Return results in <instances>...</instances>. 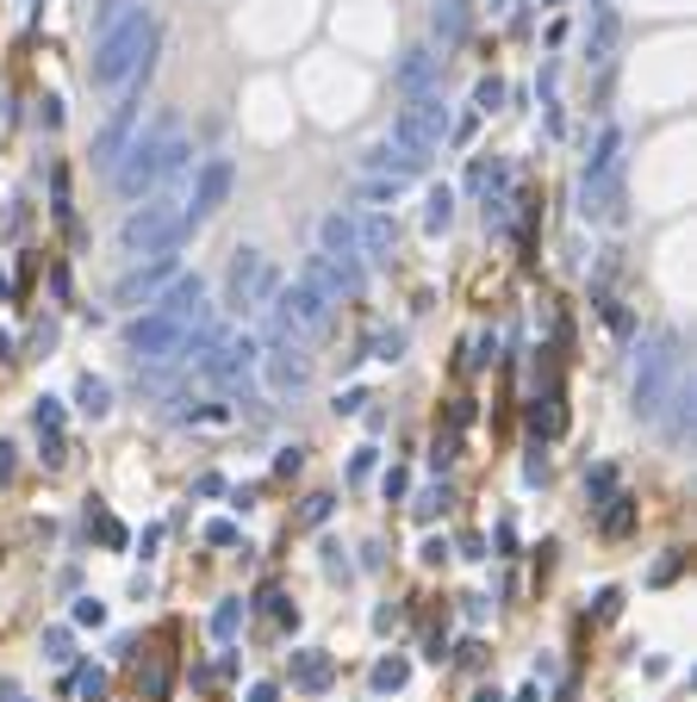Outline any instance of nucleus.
I'll return each instance as SVG.
<instances>
[{
  "label": "nucleus",
  "mask_w": 697,
  "mask_h": 702,
  "mask_svg": "<svg viewBox=\"0 0 697 702\" xmlns=\"http://www.w3.org/2000/svg\"><path fill=\"white\" fill-rule=\"evenodd\" d=\"M188 329H193V324H181V317L143 312L138 324L125 329V348H131L138 360H181V355H188Z\"/></svg>",
  "instance_id": "nucleus-7"
},
{
  "label": "nucleus",
  "mask_w": 697,
  "mask_h": 702,
  "mask_svg": "<svg viewBox=\"0 0 697 702\" xmlns=\"http://www.w3.org/2000/svg\"><path fill=\"white\" fill-rule=\"evenodd\" d=\"M405 355V329H381L374 336V360H398Z\"/></svg>",
  "instance_id": "nucleus-26"
},
{
  "label": "nucleus",
  "mask_w": 697,
  "mask_h": 702,
  "mask_svg": "<svg viewBox=\"0 0 697 702\" xmlns=\"http://www.w3.org/2000/svg\"><path fill=\"white\" fill-rule=\"evenodd\" d=\"M75 405L88 410V417H107V410H112V386H107V379H94V374H81V386H75Z\"/></svg>",
  "instance_id": "nucleus-19"
},
{
  "label": "nucleus",
  "mask_w": 697,
  "mask_h": 702,
  "mask_svg": "<svg viewBox=\"0 0 697 702\" xmlns=\"http://www.w3.org/2000/svg\"><path fill=\"white\" fill-rule=\"evenodd\" d=\"M150 44H156V26H150V13L138 7L125 26H112L94 44V81L100 88H119L131 69H150Z\"/></svg>",
  "instance_id": "nucleus-2"
},
{
  "label": "nucleus",
  "mask_w": 697,
  "mask_h": 702,
  "mask_svg": "<svg viewBox=\"0 0 697 702\" xmlns=\"http://www.w3.org/2000/svg\"><path fill=\"white\" fill-rule=\"evenodd\" d=\"M679 566H685V553H666V560L654 566L648 578H654V584H673V578H679Z\"/></svg>",
  "instance_id": "nucleus-31"
},
{
  "label": "nucleus",
  "mask_w": 697,
  "mask_h": 702,
  "mask_svg": "<svg viewBox=\"0 0 697 702\" xmlns=\"http://www.w3.org/2000/svg\"><path fill=\"white\" fill-rule=\"evenodd\" d=\"M269 317H274V324H286L293 336H317V329L331 324V298L312 293L305 281H293V286H281V293H274Z\"/></svg>",
  "instance_id": "nucleus-9"
},
{
  "label": "nucleus",
  "mask_w": 697,
  "mask_h": 702,
  "mask_svg": "<svg viewBox=\"0 0 697 702\" xmlns=\"http://www.w3.org/2000/svg\"><path fill=\"white\" fill-rule=\"evenodd\" d=\"M75 690H81L88 702H100V696H107V678H100V671H81V678H75Z\"/></svg>",
  "instance_id": "nucleus-30"
},
{
  "label": "nucleus",
  "mask_w": 697,
  "mask_h": 702,
  "mask_svg": "<svg viewBox=\"0 0 697 702\" xmlns=\"http://www.w3.org/2000/svg\"><path fill=\"white\" fill-rule=\"evenodd\" d=\"M75 622H94L100 628V622H107V609H100L94 597H81V603H75Z\"/></svg>",
  "instance_id": "nucleus-34"
},
{
  "label": "nucleus",
  "mask_w": 697,
  "mask_h": 702,
  "mask_svg": "<svg viewBox=\"0 0 697 702\" xmlns=\"http://www.w3.org/2000/svg\"><path fill=\"white\" fill-rule=\"evenodd\" d=\"M131 13H138V7H131V0H107V7H100V13H94V32L100 38H107L112 32V26H125V19Z\"/></svg>",
  "instance_id": "nucleus-23"
},
{
  "label": "nucleus",
  "mask_w": 697,
  "mask_h": 702,
  "mask_svg": "<svg viewBox=\"0 0 697 702\" xmlns=\"http://www.w3.org/2000/svg\"><path fill=\"white\" fill-rule=\"evenodd\" d=\"M250 702H274V684H255V690H250Z\"/></svg>",
  "instance_id": "nucleus-37"
},
{
  "label": "nucleus",
  "mask_w": 697,
  "mask_h": 702,
  "mask_svg": "<svg viewBox=\"0 0 697 702\" xmlns=\"http://www.w3.org/2000/svg\"><path fill=\"white\" fill-rule=\"evenodd\" d=\"M174 169H188V143L174 138V131H156V138H138L125 156H119L112 181H119L125 200H143V193H156Z\"/></svg>",
  "instance_id": "nucleus-1"
},
{
  "label": "nucleus",
  "mask_w": 697,
  "mask_h": 702,
  "mask_svg": "<svg viewBox=\"0 0 697 702\" xmlns=\"http://www.w3.org/2000/svg\"><path fill=\"white\" fill-rule=\"evenodd\" d=\"M44 653L57 659V665H63V659H69V634H63V628H50V634H44Z\"/></svg>",
  "instance_id": "nucleus-33"
},
{
  "label": "nucleus",
  "mask_w": 697,
  "mask_h": 702,
  "mask_svg": "<svg viewBox=\"0 0 697 702\" xmlns=\"http://www.w3.org/2000/svg\"><path fill=\"white\" fill-rule=\"evenodd\" d=\"M405 678H412V665H405V659H381V665H374V690H405Z\"/></svg>",
  "instance_id": "nucleus-21"
},
{
  "label": "nucleus",
  "mask_w": 697,
  "mask_h": 702,
  "mask_svg": "<svg viewBox=\"0 0 697 702\" xmlns=\"http://www.w3.org/2000/svg\"><path fill=\"white\" fill-rule=\"evenodd\" d=\"M498 106H505V81L492 75V81H479V88H474V112H498Z\"/></svg>",
  "instance_id": "nucleus-25"
},
{
  "label": "nucleus",
  "mask_w": 697,
  "mask_h": 702,
  "mask_svg": "<svg viewBox=\"0 0 697 702\" xmlns=\"http://www.w3.org/2000/svg\"><path fill=\"white\" fill-rule=\"evenodd\" d=\"M629 529V498H617V510L604 516V535H623Z\"/></svg>",
  "instance_id": "nucleus-32"
},
{
  "label": "nucleus",
  "mask_w": 697,
  "mask_h": 702,
  "mask_svg": "<svg viewBox=\"0 0 697 702\" xmlns=\"http://www.w3.org/2000/svg\"><path fill=\"white\" fill-rule=\"evenodd\" d=\"M679 379H685V367H679V343L673 336H648L635 348V410L642 417H660Z\"/></svg>",
  "instance_id": "nucleus-4"
},
{
  "label": "nucleus",
  "mask_w": 697,
  "mask_h": 702,
  "mask_svg": "<svg viewBox=\"0 0 697 702\" xmlns=\"http://www.w3.org/2000/svg\"><path fill=\"white\" fill-rule=\"evenodd\" d=\"M448 218H455V193L436 187L430 193V212H424V231H448Z\"/></svg>",
  "instance_id": "nucleus-20"
},
{
  "label": "nucleus",
  "mask_w": 697,
  "mask_h": 702,
  "mask_svg": "<svg viewBox=\"0 0 697 702\" xmlns=\"http://www.w3.org/2000/svg\"><path fill=\"white\" fill-rule=\"evenodd\" d=\"M131 125H138V100L112 106V119L94 131V162H100V169H119V156L131 150Z\"/></svg>",
  "instance_id": "nucleus-12"
},
{
  "label": "nucleus",
  "mask_w": 697,
  "mask_h": 702,
  "mask_svg": "<svg viewBox=\"0 0 697 702\" xmlns=\"http://www.w3.org/2000/svg\"><path fill=\"white\" fill-rule=\"evenodd\" d=\"M579 200H586V205H579L586 218H617V205H623V131L617 125L598 131V150L586 156Z\"/></svg>",
  "instance_id": "nucleus-3"
},
{
  "label": "nucleus",
  "mask_w": 697,
  "mask_h": 702,
  "mask_svg": "<svg viewBox=\"0 0 697 702\" xmlns=\"http://www.w3.org/2000/svg\"><path fill=\"white\" fill-rule=\"evenodd\" d=\"M293 684H300V690H324V684H331V653L305 647V653H300V665H293Z\"/></svg>",
  "instance_id": "nucleus-18"
},
{
  "label": "nucleus",
  "mask_w": 697,
  "mask_h": 702,
  "mask_svg": "<svg viewBox=\"0 0 697 702\" xmlns=\"http://www.w3.org/2000/svg\"><path fill=\"white\" fill-rule=\"evenodd\" d=\"M610 44H617V13L604 7V13H598V32H592V63H604V57H610Z\"/></svg>",
  "instance_id": "nucleus-22"
},
{
  "label": "nucleus",
  "mask_w": 697,
  "mask_h": 702,
  "mask_svg": "<svg viewBox=\"0 0 697 702\" xmlns=\"http://www.w3.org/2000/svg\"><path fill=\"white\" fill-rule=\"evenodd\" d=\"M324 516H331V498H324V491H317V498H305V510H300V522H305V529H317Z\"/></svg>",
  "instance_id": "nucleus-29"
},
{
  "label": "nucleus",
  "mask_w": 697,
  "mask_h": 702,
  "mask_svg": "<svg viewBox=\"0 0 697 702\" xmlns=\"http://www.w3.org/2000/svg\"><path fill=\"white\" fill-rule=\"evenodd\" d=\"M430 26H436V38H443V44H461V38H467V26H474V7H467V0H443Z\"/></svg>",
  "instance_id": "nucleus-17"
},
{
  "label": "nucleus",
  "mask_w": 697,
  "mask_h": 702,
  "mask_svg": "<svg viewBox=\"0 0 697 702\" xmlns=\"http://www.w3.org/2000/svg\"><path fill=\"white\" fill-rule=\"evenodd\" d=\"M212 628H219V634H231V628H238V603H224L219 615H212Z\"/></svg>",
  "instance_id": "nucleus-36"
},
{
  "label": "nucleus",
  "mask_w": 697,
  "mask_h": 702,
  "mask_svg": "<svg viewBox=\"0 0 697 702\" xmlns=\"http://www.w3.org/2000/svg\"><path fill=\"white\" fill-rule=\"evenodd\" d=\"M206 541H212V547H238V529H231V522H212Z\"/></svg>",
  "instance_id": "nucleus-35"
},
{
  "label": "nucleus",
  "mask_w": 697,
  "mask_h": 702,
  "mask_svg": "<svg viewBox=\"0 0 697 702\" xmlns=\"http://www.w3.org/2000/svg\"><path fill=\"white\" fill-rule=\"evenodd\" d=\"M32 423H38V429H50V436H57V429H63V405H57V398H38Z\"/></svg>",
  "instance_id": "nucleus-27"
},
{
  "label": "nucleus",
  "mask_w": 697,
  "mask_h": 702,
  "mask_svg": "<svg viewBox=\"0 0 697 702\" xmlns=\"http://www.w3.org/2000/svg\"><path fill=\"white\" fill-rule=\"evenodd\" d=\"M443 503H448V485H430L424 498H417V516H424V522H430V516L443 510Z\"/></svg>",
  "instance_id": "nucleus-28"
},
{
  "label": "nucleus",
  "mask_w": 697,
  "mask_h": 702,
  "mask_svg": "<svg viewBox=\"0 0 697 702\" xmlns=\"http://www.w3.org/2000/svg\"><path fill=\"white\" fill-rule=\"evenodd\" d=\"M269 386L274 391H300L305 379H312V355H305L300 343H269Z\"/></svg>",
  "instance_id": "nucleus-13"
},
{
  "label": "nucleus",
  "mask_w": 697,
  "mask_h": 702,
  "mask_svg": "<svg viewBox=\"0 0 697 702\" xmlns=\"http://www.w3.org/2000/svg\"><path fill=\"white\" fill-rule=\"evenodd\" d=\"M317 243H324L317 255H331V262H362L355 255V218H343V212H331V218L317 224Z\"/></svg>",
  "instance_id": "nucleus-16"
},
{
  "label": "nucleus",
  "mask_w": 697,
  "mask_h": 702,
  "mask_svg": "<svg viewBox=\"0 0 697 702\" xmlns=\"http://www.w3.org/2000/svg\"><path fill=\"white\" fill-rule=\"evenodd\" d=\"M393 88H398L405 100L436 94V50H430V44L405 50V57H398V69H393Z\"/></svg>",
  "instance_id": "nucleus-14"
},
{
  "label": "nucleus",
  "mask_w": 697,
  "mask_h": 702,
  "mask_svg": "<svg viewBox=\"0 0 697 702\" xmlns=\"http://www.w3.org/2000/svg\"><path fill=\"white\" fill-rule=\"evenodd\" d=\"M231 187H238V169H231V156H206L200 162V174H193V193H188V212H181V224H206L212 212H219L224 200H231Z\"/></svg>",
  "instance_id": "nucleus-8"
},
{
  "label": "nucleus",
  "mask_w": 697,
  "mask_h": 702,
  "mask_svg": "<svg viewBox=\"0 0 697 702\" xmlns=\"http://www.w3.org/2000/svg\"><path fill=\"white\" fill-rule=\"evenodd\" d=\"M169 281H174V250H162V255H150V262L131 267L125 281L112 286V298H119V305H138V298H156Z\"/></svg>",
  "instance_id": "nucleus-11"
},
{
  "label": "nucleus",
  "mask_w": 697,
  "mask_h": 702,
  "mask_svg": "<svg viewBox=\"0 0 697 702\" xmlns=\"http://www.w3.org/2000/svg\"><path fill=\"white\" fill-rule=\"evenodd\" d=\"M443 138H448L443 94H417V100H405V106H398V119H393V138H386V143H398V150H412L417 162H430Z\"/></svg>",
  "instance_id": "nucleus-6"
},
{
  "label": "nucleus",
  "mask_w": 697,
  "mask_h": 702,
  "mask_svg": "<svg viewBox=\"0 0 697 702\" xmlns=\"http://www.w3.org/2000/svg\"><path fill=\"white\" fill-rule=\"evenodd\" d=\"M393 243H398V224L386 218V212L355 218V255H362V262H393Z\"/></svg>",
  "instance_id": "nucleus-15"
},
{
  "label": "nucleus",
  "mask_w": 697,
  "mask_h": 702,
  "mask_svg": "<svg viewBox=\"0 0 697 702\" xmlns=\"http://www.w3.org/2000/svg\"><path fill=\"white\" fill-rule=\"evenodd\" d=\"M274 293H281V274L262 262V250H238V262H231V305H238V312H255V305H269Z\"/></svg>",
  "instance_id": "nucleus-10"
},
{
  "label": "nucleus",
  "mask_w": 697,
  "mask_h": 702,
  "mask_svg": "<svg viewBox=\"0 0 697 702\" xmlns=\"http://www.w3.org/2000/svg\"><path fill=\"white\" fill-rule=\"evenodd\" d=\"M181 236H188L181 205L174 200H150V205H138V212L119 224V250L125 255H162V250H174Z\"/></svg>",
  "instance_id": "nucleus-5"
},
{
  "label": "nucleus",
  "mask_w": 697,
  "mask_h": 702,
  "mask_svg": "<svg viewBox=\"0 0 697 702\" xmlns=\"http://www.w3.org/2000/svg\"><path fill=\"white\" fill-rule=\"evenodd\" d=\"M398 187H405L398 174H367V181H362V200H398Z\"/></svg>",
  "instance_id": "nucleus-24"
}]
</instances>
